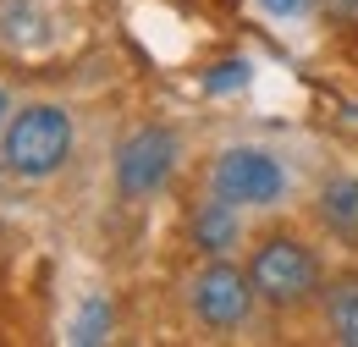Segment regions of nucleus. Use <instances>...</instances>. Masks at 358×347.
I'll return each instance as SVG.
<instances>
[{
	"label": "nucleus",
	"instance_id": "obj_13",
	"mask_svg": "<svg viewBox=\"0 0 358 347\" xmlns=\"http://www.w3.org/2000/svg\"><path fill=\"white\" fill-rule=\"evenodd\" d=\"M320 11L331 22H342V28H358V0H320Z\"/></svg>",
	"mask_w": 358,
	"mask_h": 347
},
{
	"label": "nucleus",
	"instance_id": "obj_5",
	"mask_svg": "<svg viewBox=\"0 0 358 347\" xmlns=\"http://www.w3.org/2000/svg\"><path fill=\"white\" fill-rule=\"evenodd\" d=\"M177 171V132L171 127H138L116 149V187L122 199H149Z\"/></svg>",
	"mask_w": 358,
	"mask_h": 347
},
{
	"label": "nucleus",
	"instance_id": "obj_12",
	"mask_svg": "<svg viewBox=\"0 0 358 347\" xmlns=\"http://www.w3.org/2000/svg\"><path fill=\"white\" fill-rule=\"evenodd\" d=\"M314 0H259V11L265 17H275V22H292V17H303Z\"/></svg>",
	"mask_w": 358,
	"mask_h": 347
},
{
	"label": "nucleus",
	"instance_id": "obj_7",
	"mask_svg": "<svg viewBox=\"0 0 358 347\" xmlns=\"http://www.w3.org/2000/svg\"><path fill=\"white\" fill-rule=\"evenodd\" d=\"M187 232H193V248H204V254H231L237 248V237H243V220H237V204L221 199V193H210L204 204H193V215H187Z\"/></svg>",
	"mask_w": 358,
	"mask_h": 347
},
{
	"label": "nucleus",
	"instance_id": "obj_14",
	"mask_svg": "<svg viewBox=\"0 0 358 347\" xmlns=\"http://www.w3.org/2000/svg\"><path fill=\"white\" fill-rule=\"evenodd\" d=\"M6 111H11V105H6V88H0V122H6Z\"/></svg>",
	"mask_w": 358,
	"mask_h": 347
},
{
	"label": "nucleus",
	"instance_id": "obj_4",
	"mask_svg": "<svg viewBox=\"0 0 358 347\" xmlns=\"http://www.w3.org/2000/svg\"><path fill=\"white\" fill-rule=\"evenodd\" d=\"M187 304H193V314H199L210 331H237V325L254 314L259 292H254L248 270L215 260V264H204V270L187 281Z\"/></svg>",
	"mask_w": 358,
	"mask_h": 347
},
{
	"label": "nucleus",
	"instance_id": "obj_10",
	"mask_svg": "<svg viewBox=\"0 0 358 347\" xmlns=\"http://www.w3.org/2000/svg\"><path fill=\"white\" fill-rule=\"evenodd\" d=\"M110 325H116V309H110V298L105 292H94V298H83V309L72 314V342L78 347H94L110 337Z\"/></svg>",
	"mask_w": 358,
	"mask_h": 347
},
{
	"label": "nucleus",
	"instance_id": "obj_1",
	"mask_svg": "<svg viewBox=\"0 0 358 347\" xmlns=\"http://www.w3.org/2000/svg\"><path fill=\"white\" fill-rule=\"evenodd\" d=\"M0 160L28 182L55 176L72 160V116L61 105H22L0 132Z\"/></svg>",
	"mask_w": 358,
	"mask_h": 347
},
{
	"label": "nucleus",
	"instance_id": "obj_11",
	"mask_svg": "<svg viewBox=\"0 0 358 347\" xmlns=\"http://www.w3.org/2000/svg\"><path fill=\"white\" fill-rule=\"evenodd\" d=\"M248 83V66H243V61H226V66H215V78H210V94H226V88H243Z\"/></svg>",
	"mask_w": 358,
	"mask_h": 347
},
{
	"label": "nucleus",
	"instance_id": "obj_2",
	"mask_svg": "<svg viewBox=\"0 0 358 347\" xmlns=\"http://www.w3.org/2000/svg\"><path fill=\"white\" fill-rule=\"evenodd\" d=\"M248 281H254L259 304L298 309V304H309L314 287H320V260H314V248L303 243V237L275 232V237H265V243L254 248V260H248Z\"/></svg>",
	"mask_w": 358,
	"mask_h": 347
},
{
	"label": "nucleus",
	"instance_id": "obj_8",
	"mask_svg": "<svg viewBox=\"0 0 358 347\" xmlns=\"http://www.w3.org/2000/svg\"><path fill=\"white\" fill-rule=\"evenodd\" d=\"M320 220H325L336 237L358 243V171H342V176H331V182L320 187Z\"/></svg>",
	"mask_w": 358,
	"mask_h": 347
},
{
	"label": "nucleus",
	"instance_id": "obj_3",
	"mask_svg": "<svg viewBox=\"0 0 358 347\" xmlns=\"http://www.w3.org/2000/svg\"><path fill=\"white\" fill-rule=\"evenodd\" d=\"M210 187H215L221 199H231L237 210H270V204H281V193H287V166H281L270 149L237 143V149H221V155H215Z\"/></svg>",
	"mask_w": 358,
	"mask_h": 347
},
{
	"label": "nucleus",
	"instance_id": "obj_9",
	"mask_svg": "<svg viewBox=\"0 0 358 347\" xmlns=\"http://www.w3.org/2000/svg\"><path fill=\"white\" fill-rule=\"evenodd\" d=\"M325 325L342 347H358V270H342L325 287Z\"/></svg>",
	"mask_w": 358,
	"mask_h": 347
},
{
	"label": "nucleus",
	"instance_id": "obj_6",
	"mask_svg": "<svg viewBox=\"0 0 358 347\" xmlns=\"http://www.w3.org/2000/svg\"><path fill=\"white\" fill-rule=\"evenodd\" d=\"M55 39V22L39 0H0V44L17 55H39Z\"/></svg>",
	"mask_w": 358,
	"mask_h": 347
}]
</instances>
